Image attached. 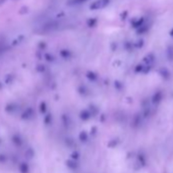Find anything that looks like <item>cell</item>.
I'll use <instances>...</instances> for the list:
<instances>
[{"label": "cell", "instance_id": "cell-1", "mask_svg": "<svg viewBox=\"0 0 173 173\" xmlns=\"http://www.w3.org/2000/svg\"><path fill=\"white\" fill-rule=\"evenodd\" d=\"M109 2H110V0H96L91 4L90 8L92 10H98V9L105 8L109 4Z\"/></svg>", "mask_w": 173, "mask_h": 173}]
</instances>
